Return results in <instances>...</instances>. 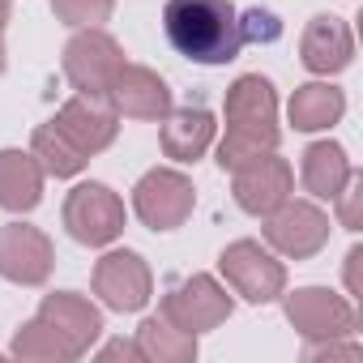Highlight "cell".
<instances>
[{
	"mask_svg": "<svg viewBox=\"0 0 363 363\" xmlns=\"http://www.w3.org/2000/svg\"><path fill=\"white\" fill-rule=\"evenodd\" d=\"M162 30L171 48L193 65H231L244 48L231 0H167Z\"/></svg>",
	"mask_w": 363,
	"mask_h": 363,
	"instance_id": "cell-1",
	"label": "cell"
},
{
	"mask_svg": "<svg viewBox=\"0 0 363 363\" xmlns=\"http://www.w3.org/2000/svg\"><path fill=\"white\" fill-rule=\"evenodd\" d=\"M278 145V94L269 77L244 73L227 90V137L218 141V167L240 171L244 162Z\"/></svg>",
	"mask_w": 363,
	"mask_h": 363,
	"instance_id": "cell-2",
	"label": "cell"
},
{
	"mask_svg": "<svg viewBox=\"0 0 363 363\" xmlns=\"http://www.w3.org/2000/svg\"><path fill=\"white\" fill-rule=\"evenodd\" d=\"M197 206V193H193V179L184 171H171V167H154L137 179L133 189V210L137 218L150 227V231H175L184 227L189 214Z\"/></svg>",
	"mask_w": 363,
	"mask_h": 363,
	"instance_id": "cell-3",
	"label": "cell"
},
{
	"mask_svg": "<svg viewBox=\"0 0 363 363\" xmlns=\"http://www.w3.org/2000/svg\"><path fill=\"white\" fill-rule=\"evenodd\" d=\"M218 269H223V278L231 282V291L244 295L248 303H274V299L286 291V269H282V261H278L269 248H261L257 240H235V244H227L223 257H218Z\"/></svg>",
	"mask_w": 363,
	"mask_h": 363,
	"instance_id": "cell-4",
	"label": "cell"
},
{
	"mask_svg": "<svg viewBox=\"0 0 363 363\" xmlns=\"http://www.w3.org/2000/svg\"><path fill=\"white\" fill-rule=\"evenodd\" d=\"M120 65H124L120 43L107 30H99V26H86V30H77L65 43V77H69V86L77 94L107 99V86H111Z\"/></svg>",
	"mask_w": 363,
	"mask_h": 363,
	"instance_id": "cell-5",
	"label": "cell"
},
{
	"mask_svg": "<svg viewBox=\"0 0 363 363\" xmlns=\"http://www.w3.org/2000/svg\"><path fill=\"white\" fill-rule=\"evenodd\" d=\"M65 227L77 244L103 248L124 231V201L107 184H77L65 201Z\"/></svg>",
	"mask_w": 363,
	"mask_h": 363,
	"instance_id": "cell-6",
	"label": "cell"
},
{
	"mask_svg": "<svg viewBox=\"0 0 363 363\" xmlns=\"http://www.w3.org/2000/svg\"><path fill=\"white\" fill-rule=\"evenodd\" d=\"M231 295L210 278V274H193L184 278L179 286L167 291L162 299V316L179 329H189V333H206V329H218L227 316H231Z\"/></svg>",
	"mask_w": 363,
	"mask_h": 363,
	"instance_id": "cell-7",
	"label": "cell"
},
{
	"mask_svg": "<svg viewBox=\"0 0 363 363\" xmlns=\"http://www.w3.org/2000/svg\"><path fill=\"white\" fill-rule=\"evenodd\" d=\"M265 240L282 257L308 261V257H316L329 244V218L312 201H291L286 197L274 214H265Z\"/></svg>",
	"mask_w": 363,
	"mask_h": 363,
	"instance_id": "cell-8",
	"label": "cell"
},
{
	"mask_svg": "<svg viewBox=\"0 0 363 363\" xmlns=\"http://www.w3.org/2000/svg\"><path fill=\"white\" fill-rule=\"evenodd\" d=\"M286 320L308 342L350 337L354 333V308H350V299L346 295H333L325 286H299L295 295H286Z\"/></svg>",
	"mask_w": 363,
	"mask_h": 363,
	"instance_id": "cell-9",
	"label": "cell"
},
{
	"mask_svg": "<svg viewBox=\"0 0 363 363\" xmlns=\"http://www.w3.org/2000/svg\"><path fill=\"white\" fill-rule=\"evenodd\" d=\"M150 291H154L150 265L128 248H116L94 265V295L111 312H141L150 303Z\"/></svg>",
	"mask_w": 363,
	"mask_h": 363,
	"instance_id": "cell-10",
	"label": "cell"
},
{
	"mask_svg": "<svg viewBox=\"0 0 363 363\" xmlns=\"http://www.w3.org/2000/svg\"><path fill=\"white\" fill-rule=\"evenodd\" d=\"M52 265H56V252L39 227H26V223L0 227V278H9L18 286H39L48 282Z\"/></svg>",
	"mask_w": 363,
	"mask_h": 363,
	"instance_id": "cell-11",
	"label": "cell"
},
{
	"mask_svg": "<svg viewBox=\"0 0 363 363\" xmlns=\"http://www.w3.org/2000/svg\"><path fill=\"white\" fill-rule=\"evenodd\" d=\"M107 103L116 116H128V120H162L171 111V90L154 69L124 60L107 86Z\"/></svg>",
	"mask_w": 363,
	"mask_h": 363,
	"instance_id": "cell-12",
	"label": "cell"
},
{
	"mask_svg": "<svg viewBox=\"0 0 363 363\" xmlns=\"http://www.w3.org/2000/svg\"><path fill=\"white\" fill-rule=\"evenodd\" d=\"M286 197H291V162L278 158L274 150L261 154V158H252V162H244V167L235 171V201H240L244 214L265 218V214H274Z\"/></svg>",
	"mask_w": 363,
	"mask_h": 363,
	"instance_id": "cell-13",
	"label": "cell"
},
{
	"mask_svg": "<svg viewBox=\"0 0 363 363\" xmlns=\"http://www.w3.org/2000/svg\"><path fill=\"white\" fill-rule=\"evenodd\" d=\"M39 320H43L65 346H69L73 359H82V354L99 342V333H103V316H99V308H94L90 299L73 295V291H56V295H48V299L39 303Z\"/></svg>",
	"mask_w": 363,
	"mask_h": 363,
	"instance_id": "cell-14",
	"label": "cell"
},
{
	"mask_svg": "<svg viewBox=\"0 0 363 363\" xmlns=\"http://www.w3.org/2000/svg\"><path fill=\"white\" fill-rule=\"evenodd\" d=\"M52 124H56L86 158L99 154V150H107V145L116 141V133H120V116L111 111V103H107V99H94V94L69 99V103L56 111Z\"/></svg>",
	"mask_w": 363,
	"mask_h": 363,
	"instance_id": "cell-15",
	"label": "cell"
},
{
	"mask_svg": "<svg viewBox=\"0 0 363 363\" xmlns=\"http://www.w3.org/2000/svg\"><path fill=\"white\" fill-rule=\"evenodd\" d=\"M299 56L312 73L329 77V73H342L350 60H354V35L342 18L333 13H320L303 26V39H299Z\"/></svg>",
	"mask_w": 363,
	"mask_h": 363,
	"instance_id": "cell-16",
	"label": "cell"
},
{
	"mask_svg": "<svg viewBox=\"0 0 363 363\" xmlns=\"http://www.w3.org/2000/svg\"><path fill=\"white\" fill-rule=\"evenodd\" d=\"M214 116L206 107H184L162 116V154L175 162H197L214 145Z\"/></svg>",
	"mask_w": 363,
	"mask_h": 363,
	"instance_id": "cell-17",
	"label": "cell"
},
{
	"mask_svg": "<svg viewBox=\"0 0 363 363\" xmlns=\"http://www.w3.org/2000/svg\"><path fill=\"white\" fill-rule=\"evenodd\" d=\"M43 201V167L30 150H0V206L26 214Z\"/></svg>",
	"mask_w": 363,
	"mask_h": 363,
	"instance_id": "cell-18",
	"label": "cell"
},
{
	"mask_svg": "<svg viewBox=\"0 0 363 363\" xmlns=\"http://www.w3.org/2000/svg\"><path fill=\"white\" fill-rule=\"evenodd\" d=\"M350 179V158L337 141H316L303 150V189L316 201H333Z\"/></svg>",
	"mask_w": 363,
	"mask_h": 363,
	"instance_id": "cell-19",
	"label": "cell"
},
{
	"mask_svg": "<svg viewBox=\"0 0 363 363\" xmlns=\"http://www.w3.org/2000/svg\"><path fill=\"white\" fill-rule=\"evenodd\" d=\"M286 111H291V124L299 133H320V128H329V124L342 120L346 94L337 86H329V82H308V86H299L291 94V107Z\"/></svg>",
	"mask_w": 363,
	"mask_h": 363,
	"instance_id": "cell-20",
	"label": "cell"
},
{
	"mask_svg": "<svg viewBox=\"0 0 363 363\" xmlns=\"http://www.w3.org/2000/svg\"><path fill=\"white\" fill-rule=\"evenodd\" d=\"M133 342H137L141 359H150V363H189V359H197V333L171 325L167 316L141 320Z\"/></svg>",
	"mask_w": 363,
	"mask_h": 363,
	"instance_id": "cell-21",
	"label": "cell"
},
{
	"mask_svg": "<svg viewBox=\"0 0 363 363\" xmlns=\"http://www.w3.org/2000/svg\"><path fill=\"white\" fill-rule=\"evenodd\" d=\"M30 154L39 158L43 175H56V179H69L86 167V154L56 128V124H39L35 137H30Z\"/></svg>",
	"mask_w": 363,
	"mask_h": 363,
	"instance_id": "cell-22",
	"label": "cell"
},
{
	"mask_svg": "<svg viewBox=\"0 0 363 363\" xmlns=\"http://www.w3.org/2000/svg\"><path fill=\"white\" fill-rule=\"evenodd\" d=\"M18 359H26V363H69L73 354H69V346L35 316V320H26L22 329H18V337H13V346H9Z\"/></svg>",
	"mask_w": 363,
	"mask_h": 363,
	"instance_id": "cell-23",
	"label": "cell"
},
{
	"mask_svg": "<svg viewBox=\"0 0 363 363\" xmlns=\"http://www.w3.org/2000/svg\"><path fill=\"white\" fill-rule=\"evenodd\" d=\"M116 9V0H52V13L73 26V30H86V26H103Z\"/></svg>",
	"mask_w": 363,
	"mask_h": 363,
	"instance_id": "cell-24",
	"label": "cell"
},
{
	"mask_svg": "<svg viewBox=\"0 0 363 363\" xmlns=\"http://www.w3.org/2000/svg\"><path fill=\"white\" fill-rule=\"evenodd\" d=\"M333 201H337V223H342L346 231H359V227H363V175L350 171V179L342 184V193H337Z\"/></svg>",
	"mask_w": 363,
	"mask_h": 363,
	"instance_id": "cell-25",
	"label": "cell"
},
{
	"mask_svg": "<svg viewBox=\"0 0 363 363\" xmlns=\"http://www.w3.org/2000/svg\"><path fill=\"white\" fill-rule=\"evenodd\" d=\"M240 35H244V43H274L282 35V22L269 9H248V13H240Z\"/></svg>",
	"mask_w": 363,
	"mask_h": 363,
	"instance_id": "cell-26",
	"label": "cell"
},
{
	"mask_svg": "<svg viewBox=\"0 0 363 363\" xmlns=\"http://www.w3.org/2000/svg\"><path fill=\"white\" fill-rule=\"evenodd\" d=\"M99 359H124V363H133V359H141V350H137V342H128V337H116V342H107L103 350H99Z\"/></svg>",
	"mask_w": 363,
	"mask_h": 363,
	"instance_id": "cell-27",
	"label": "cell"
},
{
	"mask_svg": "<svg viewBox=\"0 0 363 363\" xmlns=\"http://www.w3.org/2000/svg\"><path fill=\"white\" fill-rule=\"evenodd\" d=\"M359 265H363V248H350L346 252V291L359 295Z\"/></svg>",
	"mask_w": 363,
	"mask_h": 363,
	"instance_id": "cell-28",
	"label": "cell"
},
{
	"mask_svg": "<svg viewBox=\"0 0 363 363\" xmlns=\"http://www.w3.org/2000/svg\"><path fill=\"white\" fill-rule=\"evenodd\" d=\"M9 26V0H0V30Z\"/></svg>",
	"mask_w": 363,
	"mask_h": 363,
	"instance_id": "cell-29",
	"label": "cell"
},
{
	"mask_svg": "<svg viewBox=\"0 0 363 363\" xmlns=\"http://www.w3.org/2000/svg\"><path fill=\"white\" fill-rule=\"evenodd\" d=\"M0 73H5V43H0Z\"/></svg>",
	"mask_w": 363,
	"mask_h": 363,
	"instance_id": "cell-30",
	"label": "cell"
}]
</instances>
